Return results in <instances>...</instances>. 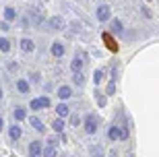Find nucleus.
Instances as JSON below:
<instances>
[{"label": "nucleus", "mask_w": 159, "mask_h": 157, "mask_svg": "<svg viewBox=\"0 0 159 157\" xmlns=\"http://www.w3.org/2000/svg\"><path fill=\"white\" fill-rule=\"evenodd\" d=\"M107 139L110 141H120V139H128V130H124L120 126H112L110 128V132H107Z\"/></svg>", "instance_id": "obj_1"}, {"label": "nucleus", "mask_w": 159, "mask_h": 157, "mask_svg": "<svg viewBox=\"0 0 159 157\" xmlns=\"http://www.w3.org/2000/svg\"><path fill=\"white\" fill-rule=\"evenodd\" d=\"M97 126H99V118L95 116V114H89L85 118V130H87V134H95Z\"/></svg>", "instance_id": "obj_2"}, {"label": "nucleus", "mask_w": 159, "mask_h": 157, "mask_svg": "<svg viewBox=\"0 0 159 157\" xmlns=\"http://www.w3.org/2000/svg\"><path fill=\"white\" fill-rule=\"evenodd\" d=\"M48 27L52 31H60V29H64V19L62 17H52L50 21H48Z\"/></svg>", "instance_id": "obj_3"}, {"label": "nucleus", "mask_w": 159, "mask_h": 157, "mask_svg": "<svg viewBox=\"0 0 159 157\" xmlns=\"http://www.w3.org/2000/svg\"><path fill=\"white\" fill-rule=\"evenodd\" d=\"M31 110H43V108H50V99L48 97H37L31 101Z\"/></svg>", "instance_id": "obj_4"}, {"label": "nucleus", "mask_w": 159, "mask_h": 157, "mask_svg": "<svg viewBox=\"0 0 159 157\" xmlns=\"http://www.w3.org/2000/svg\"><path fill=\"white\" fill-rule=\"evenodd\" d=\"M110 15H112V8L107 4H101L99 8H97V19H99V21H107Z\"/></svg>", "instance_id": "obj_5"}, {"label": "nucleus", "mask_w": 159, "mask_h": 157, "mask_svg": "<svg viewBox=\"0 0 159 157\" xmlns=\"http://www.w3.org/2000/svg\"><path fill=\"white\" fill-rule=\"evenodd\" d=\"M41 143L39 141H33V143H29V157H41Z\"/></svg>", "instance_id": "obj_6"}, {"label": "nucleus", "mask_w": 159, "mask_h": 157, "mask_svg": "<svg viewBox=\"0 0 159 157\" xmlns=\"http://www.w3.org/2000/svg\"><path fill=\"white\" fill-rule=\"evenodd\" d=\"M101 39H103V44H106L112 52H116V50H118V44H116V39H114L110 33H103V35H101Z\"/></svg>", "instance_id": "obj_7"}, {"label": "nucleus", "mask_w": 159, "mask_h": 157, "mask_svg": "<svg viewBox=\"0 0 159 157\" xmlns=\"http://www.w3.org/2000/svg\"><path fill=\"white\" fill-rule=\"evenodd\" d=\"M50 50H52V54L56 56V58H62V56H64V46H62L60 41H54Z\"/></svg>", "instance_id": "obj_8"}, {"label": "nucleus", "mask_w": 159, "mask_h": 157, "mask_svg": "<svg viewBox=\"0 0 159 157\" xmlns=\"http://www.w3.org/2000/svg\"><path fill=\"white\" fill-rule=\"evenodd\" d=\"M21 50H23V52H33V50H35V44H33L29 37H23V39H21Z\"/></svg>", "instance_id": "obj_9"}, {"label": "nucleus", "mask_w": 159, "mask_h": 157, "mask_svg": "<svg viewBox=\"0 0 159 157\" xmlns=\"http://www.w3.org/2000/svg\"><path fill=\"white\" fill-rule=\"evenodd\" d=\"M58 97H60V99H68V97H72V89L68 87V85H62V87L58 89Z\"/></svg>", "instance_id": "obj_10"}, {"label": "nucleus", "mask_w": 159, "mask_h": 157, "mask_svg": "<svg viewBox=\"0 0 159 157\" xmlns=\"http://www.w3.org/2000/svg\"><path fill=\"white\" fill-rule=\"evenodd\" d=\"M21 134H23V130H21V126H17V124H15V126H11V128H8V136H11L12 141L21 139Z\"/></svg>", "instance_id": "obj_11"}, {"label": "nucleus", "mask_w": 159, "mask_h": 157, "mask_svg": "<svg viewBox=\"0 0 159 157\" xmlns=\"http://www.w3.org/2000/svg\"><path fill=\"white\" fill-rule=\"evenodd\" d=\"M89 157H106V153H103V149L99 145H93L89 149Z\"/></svg>", "instance_id": "obj_12"}, {"label": "nucleus", "mask_w": 159, "mask_h": 157, "mask_svg": "<svg viewBox=\"0 0 159 157\" xmlns=\"http://www.w3.org/2000/svg\"><path fill=\"white\" fill-rule=\"evenodd\" d=\"M29 122H31V126L35 128V130H39V132H43V122H41V120H39L37 116H31V118H29Z\"/></svg>", "instance_id": "obj_13"}, {"label": "nucleus", "mask_w": 159, "mask_h": 157, "mask_svg": "<svg viewBox=\"0 0 159 157\" xmlns=\"http://www.w3.org/2000/svg\"><path fill=\"white\" fill-rule=\"evenodd\" d=\"M41 157H56V147L54 145H46L43 151H41Z\"/></svg>", "instance_id": "obj_14"}, {"label": "nucleus", "mask_w": 159, "mask_h": 157, "mask_svg": "<svg viewBox=\"0 0 159 157\" xmlns=\"http://www.w3.org/2000/svg\"><path fill=\"white\" fill-rule=\"evenodd\" d=\"M15 17H17V11H15L12 6H6V8H4V19H6V23H8V21H12Z\"/></svg>", "instance_id": "obj_15"}, {"label": "nucleus", "mask_w": 159, "mask_h": 157, "mask_svg": "<svg viewBox=\"0 0 159 157\" xmlns=\"http://www.w3.org/2000/svg\"><path fill=\"white\" fill-rule=\"evenodd\" d=\"M56 112H58V118H66L68 114H70V110H68V105H64V104H60L58 108H56Z\"/></svg>", "instance_id": "obj_16"}, {"label": "nucleus", "mask_w": 159, "mask_h": 157, "mask_svg": "<svg viewBox=\"0 0 159 157\" xmlns=\"http://www.w3.org/2000/svg\"><path fill=\"white\" fill-rule=\"evenodd\" d=\"M70 68H72V72H81V68H83V58H75L70 62Z\"/></svg>", "instance_id": "obj_17"}, {"label": "nucleus", "mask_w": 159, "mask_h": 157, "mask_svg": "<svg viewBox=\"0 0 159 157\" xmlns=\"http://www.w3.org/2000/svg\"><path fill=\"white\" fill-rule=\"evenodd\" d=\"M17 89L21 93H29V83L25 81V79H21V81H17Z\"/></svg>", "instance_id": "obj_18"}, {"label": "nucleus", "mask_w": 159, "mask_h": 157, "mask_svg": "<svg viewBox=\"0 0 159 157\" xmlns=\"http://www.w3.org/2000/svg\"><path fill=\"white\" fill-rule=\"evenodd\" d=\"M52 128H54V132H62L64 130V122H62V118H56L52 122Z\"/></svg>", "instance_id": "obj_19"}, {"label": "nucleus", "mask_w": 159, "mask_h": 157, "mask_svg": "<svg viewBox=\"0 0 159 157\" xmlns=\"http://www.w3.org/2000/svg\"><path fill=\"white\" fill-rule=\"evenodd\" d=\"M72 81H75L77 87H83V85H85V76H83V72H75V75H72Z\"/></svg>", "instance_id": "obj_20"}, {"label": "nucleus", "mask_w": 159, "mask_h": 157, "mask_svg": "<svg viewBox=\"0 0 159 157\" xmlns=\"http://www.w3.org/2000/svg\"><path fill=\"white\" fill-rule=\"evenodd\" d=\"M0 50L2 52H8L11 50V41L6 39V37H0Z\"/></svg>", "instance_id": "obj_21"}, {"label": "nucleus", "mask_w": 159, "mask_h": 157, "mask_svg": "<svg viewBox=\"0 0 159 157\" xmlns=\"http://www.w3.org/2000/svg\"><path fill=\"white\" fill-rule=\"evenodd\" d=\"M25 116L27 114H25L23 108H15V120H25Z\"/></svg>", "instance_id": "obj_22"}, {"label": "nucleus", "mask_w": 159, "mask_h": 157, "mask_svg": "<svg viewBox=\"0 0 159 157\" xmlns=\"http://www.w3.org/2000/svg\"><path fill=\"white\" fill-rule=\"evenodd\" d=\"M103 75H106L103 70H95V75H93V81H95V85H99V83L103 81Z\"/></svg>", "instance_id": "obj_23"}, {"label": "nucleus", "mask_w": 159, "mask_h": 157, "mask_svg": "<svg viewBox=\"0 0 159 157\" xmlns=\"http://www.w3.org/2000/svg\"><path fill=\"white\" fill-rule=\"evenodd\" d=\"M112 29L116 31V33L122 31V21H120V19H114V21H112Z\"/></svg>", "instance_id": "obj_24"}, {"label": "nucleus", "mask_w": 159, "mask_h": 157, "mask_svg": "<svg viewBox=\"0 0 159 157\" xmlns=\"http://www.w3.org/2000/svg\"><path fill=\"white\" fill-rule=\"evenodd\" d=\"M114 91H116V81H110V85H107V95H112Z\"/></svg>", "instance_id": "obj_25"}, {"label": "nucleus", "mask_w": 159, "mask_h": 157, "mask_svg": "<svg viewBox=\"0 0 159 157\" xmlns=\"http://www.w3.org/2000/svg\"><path fill=\"white\" fill-rule=\"evenodd\" d=\"M143 15H145V17H147V19H151V11H149L147 6H143Z\"/></svg>", "instance_id": "obj_26"}, {"label": "nucleus", "mask_w": 159, "mask_h": 157, "mask_svg": "<svg viewBox=\"0 0 159 157\" xmlns=\"http://www.w3.org/2000/svg\"><path fill=\"white\" fill-rule=\"evenodd\" d=\"M70 122H72V126H77L81 120H79V116H72V118H70Z\"/></svg>", "instance_id": "obj_27"}, {"label": "nucleus", "mask_w": 159, "mask_h": 157, "mask_svg": "<svg viewBox=\"0 0 159 157\" xmlns=\"http://www.w3.org/2000/svg\"><path fill=\"white\" fill-rule=\"evenodd\" d=\"M0 29H4V31H8V29H11V27H8V23H6V21H4V23H0Z\"/></svg>", "instance_id": "obj_28"}, {"label": "nucleus", "mask_w": 159, "mask_h": 157, "mask_svg": "<svg viewBox=\"0 0 159 157\" xmlns=\"http://www.w3.org/2000/svg\"><path fill=\"white\" fill-rule=\"evenodd\" d=\"M2 128H4V120H2V118H0V130H2Z\"/></svg>", "instance_id": "obj_29"}, {"label": "nucleus", "mask_w": 159, "mask_h": 157, "mask_svg": "<svg viewBox=\"0 0 159 157\" xmlns=\"http://www.w3.org/2000/svg\"><path fill=\"white\" fill-rule=\"evenodd\" d=\"M110 157H118V153H116V151H112V153H110Z\"/></svg>", "instance_id": "obj_30"}, {"label": "nucleus", "mask_w": 159, "mask_h": 157, "mask_svg": "<svg viewBox=\"0 0 159 157\" xmlns=\"http://www.w3.org/2000/svg\"><path fill=\"white\" fill-rule=\"evenodd\" d=\"M0 99H2V89H0Z\"/></svg>", "instance_id": "obj_31"}, {"label": "nucleus", "mask_w": 159, "mask_h": 157, "mask_svg": "<svg viewBox=\"0 0 159 157\" xmlns=\"http://www.w3.org/2000/svg\"><path fill=\"white\" fill-rule=\"evenodd\" d=\"M147 2H151V0H147Z\"/></svg>", "instance_id": "obj_32"}]
</instances>
